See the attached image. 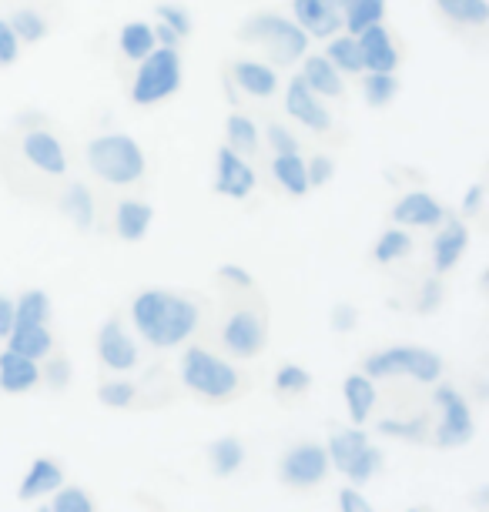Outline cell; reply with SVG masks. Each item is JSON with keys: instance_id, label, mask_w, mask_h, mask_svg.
Returning <instances> with one entry per match:
<instances>
[{"instance_id": "6", "label": "cell", "mask_w": 489, "mask_h": 512, "mask_svg": "<svg viewBox=\"0 0 489 512\" xmlns=\"http://www.w3.org/2000/svg\"><path fill=\"white\" fill-rule=\"evenodd\" d=\"M242 41H252L258 44L262 51L272 57L275 64H295L299 57L309 51V41L312 37L302 31L292 17H282V14H255L252 21L242 27Z\"/></svg>"}, {"instance_id": "14", "label": "cell", "mask_w": 489, "mask_h": 512, "mask_svg": "<svg viewBox=\"0 0 489 512\" xmlns=\"http://www.w3.org/2000/svg\"><path fill=\"white\" fill-rule=\"evenodd\" d=\"M292 21L309 37L329 41L342 31V7L335 0H292Z\"/></svg>"}, {"instance_id": "55", "label": "cell", "mask_w": 489, "mask_h": 512, "mask_svg": "<svg viewBox=\"0 0 489 512\" xmlns=\"http://www.w3.org/2000/svg\"><path fill=\"white\" fill-rule=\"evenodd\" d=\"M37 512H51V509H47V506H41V509H37Z\"/></svg>"}, {"instance_id": "15", "label": "cell", "mask_w": 489, "mask_h": 512, "mask_svg": "<svg viewBox=\"0 0 489 512\" xmlns=\"http://www.w3.org/2000/svg\"><path fill=\"white\" fill-rule=\"evenodd\" d=\"M228 81L255 101H268L278 94V74L265 61H255V57L228 61Z\"/></svg>"}, {"instance_id": "9", "label": "cell", "mask_w": 489, "mask_h": 512, "mask_svg": "<svg viewBox=\"0 0 489 512\" xmlns=\"http://www.w3.org/2000/svg\"><path fill=\"white\" fill-rule=\"evenodd\" d=\"M21 148L24 161L31 168L41 171L44 178H67V151H64V141L57 138L51 128H27L17 141Z\"/></svg>"}, {"instance_id": "7", "label": "cell", "mask_w": 489, "mask_h": 512, "mask_svg": "<svg viewBox=\"0 0 489 512\" xmlns=\"http://www.w3.org/2000/svg\"><path fill=\"white\" fill-rule=\"evenodd\" d=\"M433 402L443 409V422L436 429V446L439 449H459L476 436V422L469 412L466 399L459 395L453 385H436Z\"/></svg>"}, {"instance_id": "33", "label": "cell", "mask_w": 489, "mask_h": 512, "mask_svg": "<svg viewBox=\"0 0 489 512\" xmlns=\"http://www.w3.org/2000/svg\"><path fill=\"white\" fill-rule=\"evenodd\" d=\"M208 459H212V469H215V476H235L238 469H242V462H245V446L238 442L235 436H225V439H215L212 442V449H208Z\"/></svg>"}, {"instance_id": "20", "label": "cell", "mask_w": 489, "mask_h": 512, "mask_svg": "<svg viewBox=\"0 0 489 512\" xmlns=\"http://www.w3.org/2000/svg\"><path fill=\"white\" fill-rule=\"evenodd\" d=\"M64 486V469L61 462L51 459V456H37L31 462V469H27V476L21 482V489H17V499L21 502H31V499H41L47 492H57Z\"/></svg>"}, {"instance_id": "53", "label": "cell", "mask_w": 489, "mask_h": 512, "mask_svg": "<svg viewBox=\"0 0 489 512\" xmlns=\"http://www.w3.org/2000/svg\"><path fill=\"white\" fill-rule=\"evenodd\" d=\"M439 302H443V285H439V278H433V282H426V288H423L419 312H433V308H439Z\"/></svg>"}, {"instance_id": "56", "label": "cell", "mask_w": 489, "mask_h": 512, "mask_svg": "<svg viewBox=\"0 0 489 512\" xmlns=\"http://www.w3.org/2000/svg\"><path fill=\"white\" fill-rule=\"evenodd\" d=\"M409 512H423V509H409Z\"/></svg>"}, {"instance_id": "23", "label": "cell", "mask_w": 489, "mask_h": 512, "mask_svg": "<svg viewBox=\"0 0 489 512\" xmlns=\"http://www.w3.org/2000/svg\"><path fill=\"white\" fill-rule=\"evenodd\" d=\"M7 349L24 355V359L41 362L54 352V335L47 325H14L7 335Z\"/></svg>"}, {"instance_id": "45", "label": "cell", "mask_w": 489, "mask_h": 512, "mask_svg": "<svg viewBox=\"0 0 489 512\" xmlns=\"http://www.w3.org/2000/svg\"><path fill=\"white\" fill-rule=\"evenodd\" d=\"M379 432H386V436H402V439H412V442H423L426 439V429H423V422H379Z\"/></svg>"}, {"instance_id": "1", "label": "cell", "mask_w": 489, "mask_h": 512, "mask_svg": "<svg viewBox=\"0 0 489 512\" xmlns=\"http://www.w3.org/2000/svg\"><path fill=\"white\" fill-rule=\"evenodd\" d=\"M131 322L148 345L155 349H175L198 328V305L178 292L165 288H148L134 295Z\"/></svg>"}, {"instance_id": "38", "label": "cell", "mask_w": 489, "mask_h": 512, "mask_svg": "<svg viewBox=\"0 0 489 512\" xmlns=\"http://www.w3.org/2000/svg\"><path fill=\"white\" fill-rule=\"evenodd\" d=\"M379 466H382V452L376 446H366L356 459H352V466L345 469V476L356 482V486H366V482L379 472Z\"/></svg>"}, {"instance_id": "29", "label": "cell", "mask_w": 489, "mask_h": 512, "mask_svg": "<svg viewBox=\"0 0 489 512\" xmlns=\"http://www.w3.org/2000/svg\"><path fill=\"white\" fill-rule=\"evenodd\" d=\"M225 144L232 151H238L245 158H252V154L262 148V141H258V128H255V121H252V114H242V111H235V114H228V124H225Z\"/></svg>"}, {"instance_id": "2", "label": "cell", "mask_w": 489, "mask_h": 512, "mask_svg": "<svg viewBox=\"0 0 489 512\" xmlns=\"http://www.w3.org/2000/svg\"><path fill=\"white\" fill-rule=\"evenodd\" d=\"M91 175L108 188H134L148 175V158L131 134H98L84 148Z\"/></svg>"}, {"instance_id": "21", "label": "cell", "mask_w": 489, "mask_h": 512, "mask_svg": "<svg viewBox=\"0 0 489 512\" xmlns=\"http://www.w3.org/2000/svg\"><path fill=\"white\" fill-rule=\"evenodd\" d=\"M41 382V369L34 359H24L17 352H0V389L7 395H24Z\"/></svg>"}, {"instance_id": "49", "label": "cell", "mask_w": 489, "mask_h": 512, "mask_svg": "<svg viewBox=\"0 0 489 512\" xmlns=\"http://www.w3.org/2000/svg\"><path fill=\"white\" fill-rule=\"evenodd\" d=\"M305 168H309V185H312V188H322L325 181L332 178V168H335V164H332L329 158H325V154H315L312 161H305Z\"/></svg>"}, {"instance_id": "47", "label": "cell", "mask_w": 489, "mask_h": 512, "mask_svg": "<svg viewBox=\"0 0 489 512\" xmlns=\"http://www.w3.org/2000/svg\"><path fill=\"white\" fill-rule=\"evenodd\" d=\"M483 201H486V185H483V181L469 185V191L463 195V205H459V211H463V221L483 215Z\"/></svg>"}, {"instance_id": "50", "label": "cell", "mask_w": 489, "mask_h": 512, "mask_svg": "<svg viewBox=\"0 0 489 512\" xmlns=\"http://www.w3.org/2000/svg\"><path fill=\"white\" fill-rule=\"evenodd\" d=\"M359 322V312L352 305H335L332 308V328L335 332H352Z\"/></svg>"}, {"instance_id": "40", "label": "cell", "mask_w": 489, "mask_h": 512, "mask_svg": "<svg viewBox=\"0 0 489 512\" xmlns=\"http://www.w3.org/2000/svg\"><path fill=\"white\" fill-rule=\"evenodd\" d=\"M98 399L108 409H128L138 399V389H134V382H104L98 389Z\"/></svg>"}, {"instance_id": "13", "label": "cell", "mask_w": 489, "mask_h": 512, "mask_svg": "<svg viewBox=\"0 0 489 512\" xmlns=\"http://www.w3.org/2000/svg\"><path fill=\"white\" fill-rule=\"evenodd\" d=\"M285 111H289L302 128H309L312 134H329L335 128L332 114L322 108L319 94L309 91V84L302 81V74H295L289 81V91H285Z\"/></svg>"}, {"instance_id": "12", "label": "cell", "mask_w": 489, "mask_h": 512, "mask_svg": "<svg viewBox=\"0 0 489 512\" xmlns=\"http://www.w3.org/2000/svg\"><path fill=\"white\" fill-rule=\"evenodd\" d=\"M215 191L235 201H242L255 191V168L228 144L215 151Z\"/></svg>"}, {"instance_id": "54", "label": "cell", "mask_w": 489, "mask_h": 512, "mask_svg": "<svg viewBox=\"0 0 489 512\" xmlns=\"http://www.w3.org/2000/svg\"><path fill=\"white\" fill-rule=\"evenodd\" d=\"M14 328V302L7 295H0V338H7Z\"/></svg>"}, {"instance_id": "18", "label": "cell", "mask_w": 489, "mask_h": 512, "mask_svg": "<svg viewBox=\"0 0 489 512\" xmlns=\"http://www.w3.org/2000/svg\"><path fill=\"white\" fill-rule=\"evenodd\" d=\"M469 248V228L463 225V221H443L436 231V241H433V268L436 275H446L453 272V268L463 262Z\"/></svg>"}, {"instance_id": "43", "label": "cell", "mask_w": 489, "mask_h": 512, "mask_svg": "<svg viewBox=\"0 0 489 512\" xmlns=\"http://www.w3.org/2000/svg\"><path fill=\"white\" fill-rule=\"evenodd\" d=\"M433 7L453 31H466V0H433Z\"/></svg>"}, {"instance_id": "5", "label": "cell", "mask_w": 489, "mask_h": 512, "mask_svg": "<svg viewBox=\"0 0 489 512\" xmlns=\"http://www.w3.org/2000/svg\"><path fill=\"white\" fill-rule=\"evenodd\" d=\"M362 375L369 379H392V375H412L416 382L433 385L443 379V359L423 345H392V349L369 352L362 359Z\"/></svg>"}, {"instance_id": "8", "label": "cell", "mask_w": 489, "mask_h": 512, "mask_svg": "<svg viewBox=\"0 0 489 512\" xmlns=\"http://www.w3.org/2000/svg\"><path fill=\"white\" fill-rule=\"evenodd\" d=\"M278 476L292 489H312L329 476V452L315 442H299L278 462Z\"/></svg>"}, {"instance_id": "17", "label": "cell", "mask_w": 489, "mask_h": 512, "mask_svg": "<svg viewBox=\"0 0 489 512\" xmlns=\"http://www.w3.org/2000/svg\"><path fill=\"white\" fill-rule=\"evenodd\" d=\"M98 355L101 362L114 372H128L138 365V345L131 342V335L124 332L118 318H108L98 332Z\"/></svg>"}, {"instance_id": "32", "label": "cell", "mask_w": 489, "mask_h": 512, "mask_svg": "<svg viewBox=\"0 0 489 512\" xmlns=\"http://www.w3.org/2000/svg\"><path fill=\"white\" fill-rule=\"evenodd\" d=\"M325 61H329L339 74H362V54H359V41L352 34L345 37H332L325 44Z\"/></svg>"}, {"instance_id": "37", "label": "cell", "mask_w": 489, "mask_h": 512, "mask_svg": "<svg viewBox=\"0 0 489 512\" xmlns=\"http://www.w3.org/2000/svg\"><path fill=\"white\" fill-rule=\"evenodd\" d=\"M312 385V372L302 365H282L275 372V392L278 395H305Z\"/></svg>"}, {"instance_id": "34", "label": "cell", "mask_w": 489, "mask_h": 512, "mask_svg": "<svg viewBox=\"0 0 489 512\" xmlns=\"http://www.w3.org/2000/svg\"><path fill=\"white\" fill-rule=\"evenodd\" d=\"M51 318V298L41 288H27L14 302V325H47Z\"/></svg>"}, {"instance_id": "3", "label": "cell", "mask_w": 489, "mask_h": 512, "mask_svg": "<svg viewBox=\"0 0 489 512\" xmlns=\"http://www.w3.org/2000/svg\"><path fill=\"white\" fill-rule=\"evenodd\" d=\"M185 81L178 47H155L145 61H138V71L131 77V101L138 108H155V104L175 98Z\"/></svg>"}, {"instance_id": "19", "label": "cell", "mask_w": 489, "mask_h": 512, "mask_svg": "<svg viewBox=\"0 0 489 512\" xmlns=\"http://www.w3.org/2000/svg\"><path fill=\"white\" fill-rule=\"evenodd\" d=\"M151 221H155V208L141 198H124L118 201V208H114V231H118V238L128 241V245L148 238Z\"/></svg>"}, {"instance_id": "52", "label": "cell", "mask_w": 489, "mask_h": 512, "mask_svg": "<svg viewBox=\"0 0 489 512\" xmlns=\"http://www.w3.org/2000/svg\"><path fill=\"white\" fill-rule=\"evenodd\" d=\"M339 509L342 512H376L366 502V496H362V492H356V489H342L339 492Z\"/></svg>"}, {"instance_id": "44", "label": "cell", "mask_w": 489, "mask_h": 512, "mask_svg": "<svg viewBox=\"0 0 489 512\" xmlns=\"http://www.w3.org/2000/svg\"><path fill=\"white\" fill-rule=\"evenodd\" d=\"M17 57H21V41H17V34L11 31V24L0 17V67L17 64Z\"/></svg>"}, {"instance_id": "16", "label": "cell", "mask_w": 489, "mask_h": 512, "mask_svg": "<svg viewBox=\"0 0 489 512\" xmlns=\"http://www.w3.org/2000/svg\"><path fill=\"white\" fill-rule=\"evenodd\" d=\"M392 221L409 228H439L446 221V208L429 191H406L392 205Z\"/></svg>"}, {"instance_id": "35", "label": "cell", "mask_w": 489, "mask_h": 512, "mask_svg": "<svg viewBox=\"0 0 489 512\" xmlns=\"http://www.w3.org/2000/svg\"><path fill=\"white\" fill-rule=\"evenodd\" d=\"M412 251V235L402 228H389L382 231V235L376 238V245H372V262L376 265H392L399 262V258H406Z\"/></svg>"}, {"instance_id": "39", "label": "cell", "mask_w": 489, "mask_h": 512, "mask_svg": "<svg viewBox=\"0 0 489 512\" xmlns=\"http://www.w3.org/2000/svg\"><path fill=\"white\" fill-rule=\"evenodd\" d=\"M47 509L51 512H94V502L81 486H61V492H54V502Z\"/></svg>"}, {"instance_id": "24", "label": "cell", "mask_w": 489, "mask_h": 512, "mask_svg": "<svg viewBox=\"0 0 489 512\" xmlns=\"http://www.w3.org/2000/svg\"><path fill=\"white\" fill-rule=\"evenodd\" d=\"M272 181L282 185L292 198H305L312 191L309 185V168H305L302 154H275L272 158Z\"/></svg>"}, {"instance_id": "51", "label": "cell", "mask_w": 489, "mask_h": 512, "mask_svg": "<svg viewBox=\"0 0 489 512\" xmlns=\"http://www.w3.org/2000/svg\"><path fill=\"white\" fill-rule=\"evenodd\" d=\"M47 382H51L54 389H64V385H71V362H67L64 355L51 359V369H47Z\"/></svg>"}, {"instance_id": "41", "label": "cell", "mask_w": 489, "mask_h": 512, "mask_svg": "<svg viewBox=\"0 0 489 512\" xmlns=\"http://www.w3.org/2000/svg\"><path fill=\"white\" fill-rule=\"evenodd\" d=\"M265 138H268V148L275 154H299V138H295L282 121H268Z\"/></svg>"}, {"instance_id": "48", "label": "cell", "mask_w": 489, "mask_h": 512, "mask_svg": "<svg viewBox=\"0 0 489 512\" xmlns=\"http://www.w3.org/2000/svg\"><path fill=\"white\" fill-rule=\"evenodd\" d=\"M489 27V4L486 0H466V31H486Z\"/></svg>"}, {"instance_id": "10", "label": "cell", "mask_w": 489, "mask_h": 512, "mask_svg": "<svg viewBox=\"0 0 489 512\" xmlns=\"http://www.w3.org/2000/svg\"><path fill=\"white\" fill-rule=\"evenodd\" d=\"M268 338V322L255 308H238V312L222 325V342L225 349L238 355V359H255L265 349Z\"/></svg>"}, {"instance_id": "4", "label": "cell", "mask_w": 489, "mask_h": 512, "mask_svg": "<svg viewBox=\"0 0 489 512\" xmlns=\"http://www.w3.org/2000/svg\"><path fill=\"white\" fill-rule=\"evenodd\" d=\"M181 379L195 395L208 402H228L242 392V375L232 362L218 359L208 349H188L181 359Z\"/></svg>"}, {"instance_id": "36", "label": "cell", "mask_w": 489, "mask_h": 512, "mask_svg": "<svg viewBox=\"0 0 489 512\" xmlns=\"http://www.w3.org/2000/svg\"><path fill=\"white\" fill-rule=\"evenodd\" d=\"M362 98H366L369 108H389L399 94V77L396 74H372L362 71Z\"/></svg>"}, {"instance_id": "42", "label": "cell", "mask_w": 489, "mask_h": 512, "mask_svg": "<svg viewBox=\"0 0 489 512\" xmlns=\"http://www.w3.org/2000/svg\"><path fill=\"white\" fill-rule=\"evenodd\" d=\"M158 17H161V24H165L168 31H175L178 37H188L191 27H195V24H191V14L181 4H161Z\"/></svg>"}, {"instance_id": "46", "label": "cell", "mask_w": 489, "mask_h": 512, "mask_svg": "<svg viewBox=\"0 0 489 512\" xmlns=\"http://www.w3.org/2000/svg\"><path fill=\"white\" fill-rule=\"evenodd\" d=\"M218 282H228V285L242 288V292H252V288H255L252 272H248V268H242V265H232V262L218 268Z\"/></svg>"}, {"instance_id": "31", "label": "cell", "mask_w": 489, "mask_h": 512, "mask_svg": "<svg viewBox=\"0 0 489 512\" xmlns=\"http://www.w3.org/2000/svg\"><path fill=\"white\" fill-rule=\"evenodd\" d=\"M366 446H369V439H366V432H362V429L335 432V436L329 439V462L339 472H345V469L352 466V459H356Z\"/></svg>"}, {"instance_id": "26", "label": "cell", "mask_w": 489, "mask_h": 512, "mask_svg": "<svg viewBox=\"0 0 489 512\" xmlns=\"http://www.w3.org/2000/svg\"><path fill=\"white\" fill-rule=\"evenodd\" d=\"M386 4L389 0H345L342 7V31L345 34H362L372 24L386 21Z\"/></svg>"}, {"instance_id": "25", "label": "cell", "mask_w": 489, "mask_h": 512, "mask_svg": "<svg viewBox=\"0 0 489 512\" xmlns=\"http://www.w3.org/2000/svg\"><path fill=\"white\" fill-rule=\"evenodd\" d=\"M342 395H345V405H349V415L352 422H366L372 415V405H376V379L369 375H345L342 382Z\"/></svg>"}, {"instance_id": "11", "label": "cell", "mask_w": 489, "mask_h": 512, "mask_svg": "<svg viewBox=\"0 0 489 512\" xmlns=\"http://www.w3.org/2000/svg\"><path fill=\"white\" fill-rule=\"evenodd\" d=\"M359 54H362V71L372 74H396L402 64V47L396 41V34L389 31L386 21L366 27L362 34H356Z\"/></svg>"}, {"instance_id": "27", "label": "cell", "mask_w": 489, "mask_h": 512, "mask_svg": "<svg viewBox=\"0 0 489 512\" xmlns=\"http://www.w3.org/2000/svg\"><path fill=\"white\" fill-rule=\"evenodd\" d=\"M118 47H121V57L124 61H145V57L155 51L158 41H155V27L145 24V21H131L121 27L118 34Z\"/></svg>"}, {"instance_id": "22", "label": "cell", "mask_w": 489, "mask_h": 512, "mask_svg": "<svg viewBox=\"0 0 489 512\" xmlns=\"http://www.w3.org/2000/svg\"><path fill=\"white\" fill-rule=\"evenodd\" d=\"M302 81L309 84L312 94L319 98H332V101H342L345 98V81L335 67L325 61L322 54H305V64H302Z\"/></svg>"}, {"instance_id": "28", "label": "cell", "mask_w": 489, "mask_h": 512, "mask_svg": "<svg viewBox=\"0 0 489 512\" xmlns=\"http://www.w3.org/2000/svg\"><path fill=\"white\" fill-rule=\"evenodd\" d=\"M61 211L78 228L88 231L94 225V195H91V188L84 185V181H71V185L61 191Z\"/></svg>"}, {"instance_id": "30", "label": "cell", "mask_w": 489, "mask_h": 512, "mask_svg": "<svg viewBox=\"0 0 489 512\" xmlns=\"http://www.w3.org/2000/svg\"><path fill=\"white\" fill-rule=\"evenodd\" d=\"M4 21L11 24V31L17 34V41H21V44H41L47 37V31H51L47 17L37 11V7H14Z\"/></svg>"}]
</instances>
